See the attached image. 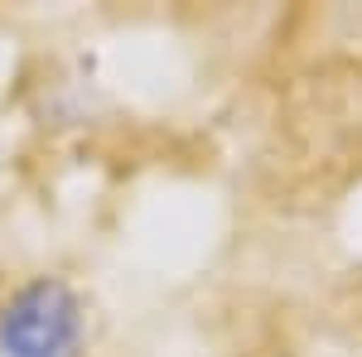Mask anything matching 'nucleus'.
I'll use <instances>...</instances> for the list:
<instances>
[{
	"mask_svg": "<svg viewBox=\"0 0 362 357\" xmlns=\"http://www.w3.org/2000/svg\"><path fill=\"white\" fill-rule=\"evenodd\" d=\"M78 348H83V304L63 280H34L0 309L5 357H78Z\"/></svg>",
	"mask_w": 362,
	"mask_h": 357,
	"instance_id": "obj_1",
	"label": "nucleus"
}]
</instances>
